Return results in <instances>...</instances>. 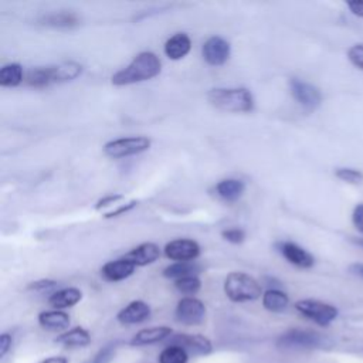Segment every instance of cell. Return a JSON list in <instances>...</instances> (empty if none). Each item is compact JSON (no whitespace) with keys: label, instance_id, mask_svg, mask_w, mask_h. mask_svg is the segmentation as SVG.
Returning a JSON list of instances; mask_svg holds the SVG:
<instances>
[{"label":"cell","instance_id":"1","mask_svg":"<svg viewBox=\"0 0 363 363\" xmlns=\"http://www.w3.org/2000/svg\"><path fill=\"white\" fill-rule=\"evenodd\" d=\"M162 69V62L155 52L143 51L139 52L125 68L115 72L111 78L112 84L116 86L130 85L142 81H147L159 75Z\"/></svg>","mask_w":363,"mask_h":363},{"label":"cell","instance_id":"2","mask_svg":"<svg viewBox=\"0 0 363 363\" xmlns=\"http://www.w3.org/2000/svg\"><path fill=\"white\" fill-rule=\"evenodd\" d=\"M207 101L224 112L238 113L254 109V98L247 88H213L207 92Z\"/></svg>","mask_w":363,"mask_h":363},{"label":"cell","instance_id":"3","mask_svg":"<svg viewBox=\"0 0 363 363\" xmlns=\"http://www.w3.org/2000/svg\"><path fill=\"white\" fill-rule=\"evenodd\" d=\"M224 294L233 302H251L262 296L257 279L245 272H230L224 281Z\"/></svg>","mask_w":363,"mask_h":363},{"label":"cell","instance_id":"4","mask_svg":"<svg viewBox=\"0 0 363 363\" xmlns=\"http://www.w3.org/2000/svg\"><path fill=\"white\" fill-rule=\"evenodd\" d=\"M295 309L302 316L315 322L319 326L330 325L339 315V311L335 305L318 299H301L295 303Z\"/></svg>","mask_w":363,"mask_h":363},{"label":"cell","instance_id":"5","mask_svg":"<svg viewBox=\"0 0 363 363\" xmlns=\"http://www.w3.org/2000/svg\"><path fill=\"white\" fill-rule=\"evenodd\" d=\"M150 139L146 136H129L109 140L104 145V153L112 159L139 155L150 147Z\"/></svg>","mask_w":363,"mask_h":363},{"label":"cell","instance_id":"6","mask_svg":"<svg viewBox=\"0 0 363 363\" xmlns=\"http://www.w3.org/2000/svg\"><path fill=\"white\" fill-rule=\"evenodd\" d=\"M320 345V335L309 329H289L277 339V346L281 349H313Z\"/></svg>","mask_w":363,"mask_h":363},{"label":"cell","instance_id":"7","mask_svg":"<svg viewBox=\"0 0 363 363\" xmlns=\"http://www.w3.org/2000/svg\"><path fill=\"white\" fill-rule=\"evenodd\" d=\"M174 315L180 323L186 326H196L203 323L206 319V306L194 296H184L177 302Z\"/></svg>","mask_w":363,"mask_h":363},{"label":"cell","instance_id":"8","mask_svg":"<svg viewBox=\"0 0 363 363\" xmlns=\"http://www.w3.org/2000/svg\"><path fill=\"white\" fill-rule=\"evenodd\" d=\"M289 91H291V95L294 96V99L306 111L316 109L322 102L320 91L315 85H312L303 79L291 78L289 79Z\"/></svg>","mask_w":363,"mask_h":363},{"label":"cell","instance_id":"9","mask_svg":"<svg viewBox=\"0 0 363 363\" xmlns=\"http://www.w3.org/2000/svg\"><path fill=\"white\" fill-rule=\"evenodd\" d=\"M169 345L183 347L187 353L204 356L211 353L213 345L208 337L200 333H176L169 337Z\"/></svg>","mask_w":363,"mask_h":363},{"label":"cell","instance_id":"10","mask_svg":"<svg viewBox=\"0 0 363 363\" xmlns=\"http://www.w3.org/2000/svg\"><path fill=\"white\" fill-rule=\"evenodd\" d=\"M164 255L176 262L193 261L200 255V245L194 240L177 238L166 244Z\"/></svg>","mask_w":363,"mask_h":363},{"label":"cell","instance_id":"11","mask_svg":"<svg viewBox=\"0 0 363 363\" xmlns=\"http://www.w3.org/2000/svg\"><path fill=\"white\" fill-rule=\"evenodd\" d=\"M201 52H203L204 61L208 65L218 67V65H223L230 58L231 48H230L228 41H225L223 37L214 35V37H210L203 44Z\"/></svg>","mask_w":363,"mask_h":363},{"label":"cell","instance_id":"12","mask_svg":"<svg viewBox=\"0 0 363 363\" xmlns=\"http://www.w3.org/2000/svg\"><path fill=\"white\" fill-rule=\"evenodd\" d=\"M277 248L281 252V255L296 268L308 269L312 268L315 264L313 255L292 241H281L277 244Z\"/></svg>","mask_w":363,"mask_h":363},{"label":"cell","instance_id":"13","mask_svg":"<svg viewBox=\"0 0 363 363\" xmlns=\"http://www.w3.org/2000/svg\"><path fill=\"white\" fill-rule=\"evenodd\" d=\"M150 316V306L143 301H132L125 308H122L116 319L122 325H136L145 322Z\"/></svg>","mask_w":363,"mask_h":363},{"label":"cell","instance_id":"14","mask_svg":"<svg viewBox=\"0 0 363 363\" xmlns=\"http://www.w3.org/2000/svg\"><path fill=\"white\" fill-rule=\"evenodd\" d=\"M135 268H136V265L123 257V258H118V259L106 262L101 268V275L104 279H106L109 282H118V281H123L128 277H130L133 274Z\"/></svg>","mask_w":363,"mask_h":363},{"label":"cell","instance_id":"15","mask_svg":"<svg viewBox=\"0 0 363 363\" xmlns=\"http://www.w3.org/2000/svg\"><path fill=\"white\" fill-rule=\"evenodd\" d=\"M173 335V329L169 326H152L140 329L130 339L132 346H146L162 342Z\"/></svg>","mask_w":363,"mask_h":363},{"label":"cell","instance_id":"16","mask_svg":"<svg viewBox=\"0 0 363 363\" xmlns=\"http://www.w3.org/2000/svg\"><path fill=\"white\" fill-rule=\"evenodd\" d=\"M160 257V248L155 242H143L130 250L125 258L133 262L136 267H145L155 262Z\"/></svg>","mask_w":363,"mask_h":363},{"label":"cell","instance_id":"17","mask_svg":"<svg viewBox=\"0 0 363 363\" xmlns=\"http://www.w3.org/2000/svg\"><path fill=\"white\" fill-rule=\"evenodd\" d=\"M38 323L41 328L47 329V330H62L65 328H68L71 319L69 315L64 311L60 309H52V311H43L38 313Z\"/></svg>","mask_w":363,"mask_h":363},{"label":"cell","instance_id":"18","mask_svg":"<svg viewBox=\"0 0 363 363\" xmlns=\"http://www.w3.org/2000/svg\"><path fill=\"white\" fill-rule=\"evenodd\" d=\"M191 48V40L186 33H177L164 43V54L170 60H182L189 54Z\"/></svg>","mask_w":363,"mask_h":363},{"label":"cell","instance_id":"19","mask_svg":"<svg viewBox=\"0 0 363 363\" xmlns=\"http://www.w3.org/2000/svg\"><path fill=\"white\" fill-rule=\"evenodd\" d=\"M81 298H82V292L78 288L68 286V288H62V289L51 294L48 298V303L54 309L62 311V309L77 305L81 301Z\"/></svg>","mask_w":363,"mask_h":363},{"label":"cell","instance_id":"20","mask_svg":"<svg viewBox=\"0 0 363 363\" xmlns=\"http://www.w3.org/2000/svg\"><path fill=\"white\" fill-rule=\"evenodd\" d=\"M245 191V183L238 179H224L216 184L217 196L227 201L234 203L237 201Z\"/></svg>","mask_w":363,"mask_h":363},{"label":"cell","instance_id":"21","mask_svg":"<svg viewBox=\"0 0 363 363\" xmlns=\"http://www.w3.org/2000/svg\"><path fill=\"white\" fill-rule=\"evenodd\" d=\"M40 24L52 28H72L79 24V17L72 11L50 13L40 18Z\"/></svg>","mask_w":363,"mask_h":363},{"label":"cell","instance_id":"22","mask_svg":"<svg viewBox=\"0 0 363 363\" xmlns=\"http://www.w3.org/2000/svg\"><path fill=\"white\" fill-rule=\"evenodd\" d=\"M55 340L67 347H85L91 343V335L86 329L81 326H75L61 333Z\"/></svg>","mask_w":363,"mask_h":363},{"label":"cell","instance_id":"23","mask_svg":"<svg viewBox=\"0 0 363 363\" xmlns=\"http://www.w3.org/2000/svg\"><path fill=\"white\" fill-rule=\"evenodd\" d=\"M288 303L289 296L278 288H268L262 294V306L269 312H282L286 309Z\"/></svg>","mask_w":363,"mask_h":363},{"label":"cell","instance_id":"24","mask_svg":"<svg viewBox=\"0 0 363 363\" xmlns=\"http://www.w3.org/2000/svg\"><path fill=\"white\" fill-rule=\"evenodd\" d=\"M24 81H26L27 85L34 86V88H45V86L54 84L52 65L31 68V69L26 74Z\"/></svg>","mask_w":363,"mask_h":363},{"label":"cell","instance_id":"25","mask_svg":"<svg viewBox=\"0 0 363 363\" xmlns=\"http://www.w3.org/2000/svg\"><path fill=\"white\" fill-rule=\"evenodd\" d=\"M200 265L193 262V261H183V262H173L170 265H167L163 269V277L169 278V279H180L184 277H191V275H197L200 272Z\"/></svg>","mask_w":363,"mask_h":363},{"label":"cell","instance_id":"26","mask_svg":"<svg viewBox=\"0 0 363 363\" xmlns=\"http://www.w3.org/2000/svg\"><path fill=\"white\" fill-rule=\"evenodd\" d=\"M82 72V65L75 61H65L58 65H52L54 84L68 82L75 79Z\"/></svg>","mask_w":363,"mask_h":363},{"label":"cell","instance_id":"27","mask_svg":"<svg viewBox=\"0 0 363 363\" xmlns=\"http://www.w3.org/2000/svg\"><path fill=\"white\" fill-rule=\"evenodd\" d=\"M24 75H23V67L17 62L6 64L0 69V85L6 88H13L17 86L23 82Z\"/></svg>","mask_w":363,"mask_h":363},{"label":"cell","instance_id":"28","mask_svg":"<svg viewBox=\"0 0 363 363\" xmlns=\"http://www.w3.org/2000/svg\"><path fill=\"white\" fill-rule=\"evenodd\" d=\"M189 353L176 345H167L157 356V363H187Z\"/></svg>","mask_w":363,"mask_h":363},{"label":"cell","instance_id":"29","mask_svg":"<svg viewBox=\"0 0 363 363\" xmlns=\"http://www.w3.org/2000/svg\"><path fill=\"white\" fill-rule=\"evenodd\" d=\"M174 288L184 295H194L200 291L201 281L197 278V275L184 277V278L174 281Z\"/></svg>","mask_w":363,"mask_h":363},{"label":"cell","instance_id":"30","mask_svg":"<svg viewBox=\"0 0 363 363\" xmlns=\"http://www.w3.org/2000/svg\"><path fill=\"white\" fill-rule=\"evenodd\" d=\"M335 176L346 183L350 184H360L363 183V172L354 167H337L335 169Z\"/></svg>","mask_w":363,"mask_h":363},{"label":"cell","instance_id":"31","mask_svg":"<svg viewBox=\"0 0 363 363\" xmlns=\"http://www.w3.org/2000/svg\"><path fill=\"white\" fill-rule=\"evenodd\" d=\"M347 58L354 67L363 71V44H353L347 50Z\"/></svg>","mask_w":363,"mask_h":363},{"label":"cell","instance_id":"32","mask_svg":"<svg viewBox=\"0 0 363 363\" xmlns=\"http://www.w3.org/2000/svg\"><path fill=\"white\" fill-rule=\"evenodd\" d=\"M221 237H223L225 241H228V242L241 244V242L245 240V233H244V230H241V228L233 227V228L223 230V231H221Z\"/></svg>","mask_w":363,"mask_h":363},{"label":"cell","instance_id":"33","mask_svg":"<svg viewBox=\"0 0 363 363\" xmlns=\"http://www.w3.org/2000/svg\"><path fill=\"white\" fill-rule=\"evenodd\" d=\"M136 204H138V201H136V200H130L129 203H126V204H121V206H118L116 208H113V210L108 211L104 217H105V218L118 217V216H121V214H123V213H128V211H129V210H132L133 207H136Z\"/></svg>","mask_w":363,"mask_h":363},{"label":"cell","instance_id":"34","mask_svg":"<svg viewBox=\"0 0 363 363\" xmlns=\"http://www.w3.org/2000/svg\"><path fill=\"white\" fill-rule=\"evenodd\" d=\"M352 221H353L354 227L357 228V231H360V233L363 234V203L357 204V206L353 208Z\"/></svg>","mask_w":363,"mask_h":363},{"label":"cell","instance_id":"35","mask_svg":"<svg viewBox=\"0 0 363 363\" xmlns=\"http://www.w3.org/2000/svg\"><path fill=\"white\" fill-rule=\"evenodd\" d=\"M13 345V336L9 332H4L0 335V357H4L7 352L11 349Z\"/></svg>","mask_w":363,"mask_h":363},{"label":"cell","instance_id":"36","mask_svg":"<svg viewBox=\"0 0 363 363\" xmlns=\"http://www.w3.org/2000/svg\"><path fill=\"white\" fill-rule=\"evenodd\" d=\"M122 199H123L122 194H109V196H105V197H102L101 200H98V203L95 204V208H96V210H101L102 207L115 204V203H118V201L122 200Z\"/></svg>","mask_w":363,"mask_h":363},{"label":"cell","instance_id":"37","mask_svg":"<svg viewBox=\"0 0 363 363\" xmlns=\"http://www.w3.org/2000/svg\"><path fill=\"white\" fill-rule=\"evenodd\" d=\"M54 285H55V281H52V279H40V281L31 282L27 288L31 291H44V289L52 288Z\"/></svg>","mask_w":363,"mask_h":363},{"label":"cell","instance_id":"38","mask_svg":"<svg viewBox=\"0 0 363 363\" xmlns=\"http://www.w3.org/2000/svg\"><path fill=\"white\" fill-rule=\"evenodd\" d=\"M347 7L354 16L363 18V0H350L347 1Z\"/></svg>","mask_w":363,"mask_h":363},{"label":"cell","instance_id":"39","mask_svg":"<svg viewBox=\"0 0 363 363\" xmlns=\"http://www.w3.org/2000/svg\"><path fill=\"white\" fill-rule=\"evenodd\" d=\"M349 272L363 279V262H353L349 265Z\"/></svg>","mask_w":363,"mask_h":363},{"label":"cell","instance_id":"40","mask_svg":"<svg viewBox=\"0 0 363 363\" xmlns=\"http://www.w3.org/2000/svg\"><path fill=\"white\" fill-rule=\"evenodd\" d=\"M38 363H68V359L65 356H50L40 360Z\"/></svg>","mask_w":363,"mask_h":363},{"label":"cell","instance_id":"41","mask_svg":"<svg viewBox=\"0 0 363 363\" xmlns=\"http://www.w3.org/2000/svg\"><path fill=\"white\" fill-rule=\"evenodd\" d=\"M352 241L357 245V247H362L363 248V237H359V238H352Z\"/></svg>","mask_w":363,"mask_h":363}]
</instances>
